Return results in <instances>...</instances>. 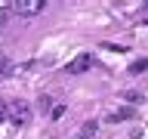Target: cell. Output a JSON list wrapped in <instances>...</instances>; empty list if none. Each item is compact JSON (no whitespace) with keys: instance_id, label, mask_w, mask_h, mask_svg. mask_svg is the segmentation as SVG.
<instances>
[{"instance_id":"obj_3","label":"cell","mask_w":148,"mask_h":139,"mask_svg":"<svg viewBox=\"0 0 148 139\" xmlns=\"http://www.w3.org/2000/svg\"><path fill=\"white\" fill-rule=\"evenodd\" d=\"M86 68H92V53H80L77 59L68 62V74H83Z\"/></svg>"},{"instance_id":"obj_1","label":"cell","mask_w":148,"mask_h":139,"mask_svg":"<svg viewBox=\"0 0 148 139\" xmlns=\"http://www.w3.org/2000/svg\"><path fill=\"white\" fill-rule=\"evenodd\" d=\"M28 118H31V105L22 99H16L12 105H9V120L16 124V127H22V124H28Z\"/></svg>"},{"instance_id":"obj_2","label":"cell","mask_w":148,"mask_h":139,"mask_svg":"<svg viewBox=\"0 0 148 139\" xmlns=\"http://www.w3.org/2000/svg\"><path fill=\"white\" fill-rule=\"evenodd\" d=\"M43 0H16V3H12V12H18V16H37V12H43Z\"/></svg>"},{"instance_id":"obj_5","label":"cell","mask_w":148,"mask_h":139,"mask_svg":"<svg viewBox=\"0 0 148 139\" xmlns=\"http://www.w3.org/2000/svg\"><path fill=\"white\" fill-rule=\"evenodd\" d=\"M130 118H133V108H120L114 114H108V120H130Z\"/></svg>"},{"instance_id":"obj_7","label":"cell","mask_w":148,"mask_h":139,"mask_svg":"<svg viewBox=\"0 0 148 139\" xmlns=\"http://www.w3.org/2000/svg\"><path fill=\"white\" fill-rule=\"evenodd\" d=\"M62 114H65V105H56V108H53V120H59Z\"/></svg>"},{"instance_id":"obj_8","label":"cell","mask_w":148,"mask_h":139,"mask_svg":"<svg viewBox=\"0 0 148 139\" xmlns=\"http://www.w3.org/2000/svg\"><path fill=\"white\" fill-rule=\"evenodd\" d=\"M3 74H9V62L6 59H0V77H3Z\"/></svg>"},{"instance_id":"obj_4","label":"cell","mask_w":148,"mask_h":139,"mask_svg":"<svg viewBox=\"0 0 148 139\" xmlns=\"http://www.w3.org/2000/svg\"><path fill=\"white\" fill-rule=\"evenodd\" d=\"M92 136H96V120H86V124L80 127V133H77L74 139H92Z\"/></svg>"},{"instance_id":"obj_9","label":"cell","mask_w":148,"mask_h":139,"mask_svg":"<svg viewBox=\"0 0 148 139\" xmlns=\"http://www.w3.org/2000/svg\"><path fill=\"white\" fill-rule=\"evenodd\" d=\"M9 118V111H6V105H3V102H0V124H3V120Z\"/></svg>"},{"instance_id":"obj_6","label":"cell","mask_w":148,"mask_h":139,"mask_svg":"<svg viewBox=\"0 0 148 139\" xmlns=\"http://www.w3.org/2000/svg\"><path fill=\"white\" fill-rule=\"evenodd\" d=\"M145 68H148V59H136V62L130 65V74H142Z\"/></svg>"},{"instance_id":"obj_10","label":"cell","mask_w":148,"mask_h":139,"mask_svg":"<svg viewBox=\"0 0 148 139\" xmlns=\"http://www.w3.org/2000/svg\"><path fill=\"white\" fill-rule=\"evenodd\" d=\"M6 12H9L6 6H0V25H3V22H6Z\"/></svg>"}]
</instances>
